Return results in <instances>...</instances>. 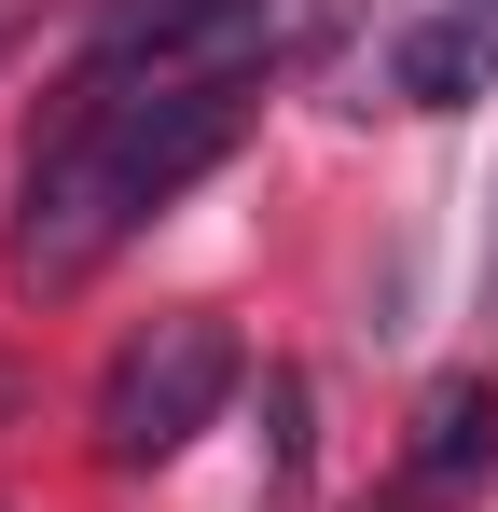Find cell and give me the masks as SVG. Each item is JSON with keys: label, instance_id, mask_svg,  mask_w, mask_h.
I'll use <instances>...</instances> for the list:
<instances>
[{"label": "cell", "instance_id": "277c9868", "mask_svg": "<svg viewBox=\"0 0 498 512\" xmlns=\"http://www.w3.org/2000/svg\"><path fill=\"white\" fill-rule=\"evenodd\" d=\"M388 84H402L415 111H471V97H498V0H429L402 42H388Z\"/></svg>", "mask_w": 498, "mask_h": 512}, {"label": "cell", "instance_id": "3957f363", "mask_svg": "<svg viewBox=\"0 0 498 512\" xmlns=\"http://www.w3.org/2000/svg\"><path fill=\"white\" fill-rule=\"evenodd\" d=\"M222 402H236V333H222L208 305H180V319H153V333L111 360V388H97V457H111V471H166Z\"/></svg>", "mask_w": 498, "mask_h": 512}, {"label": "cell", "instance_id": "6da1fadb", "mask_svg": "<svg viewBox=\"0 0 498 512\" xmlns=\"http://www.w3.org/2000/svg\"><path fill=\"white\" fill-rule=\"evenodd\" d=\"M236 125H249L236 84H70V125L28 153V194H14V277L28 291L97 277L180 180L236 153Z\"/></svg>", "mask_w": 498, "mask_h": 512}, {"label": "cell", "instance_id": "8992f818", "mask_svg": "<svg viewBox=\"0 0 498 512\" xmlns=\"http://www.w3.org/2000/svg\"><path fill=\"white\" fill-rule=\"evenodd\" d=\"M0 56H14V14H0Z\"/></svg>", "mask_w": 498, "mask_h": 512}, {"label": "cell", "instance_id": "7a4b0ae2", "mask_svg": "<svg viewBox=\"0 0 498 512\" xmlns=\"http://www.w3.org/2000/svg\"><path fill=\"white\" fill-rule=\"evenodd\" d=\"M332 42V0H97L83 84H263Z\"/></svg>", "mask_w": 498, "mask_h": 512}, {"label": "cell", "instance_id": "5b68a950", "mask_svg": "<svg viewBox=\"0 0 498 512\" xmlns=\"http://www.w3.org/2000/svg\"><path fill=\"white\" fill-rule=\"evenodd\" d=\"M498 471V388L485 374H443L415 402V443H402V499H471Z\"/></svg>", "mask_w": 498, "mask_h": 512}]
</instances>
